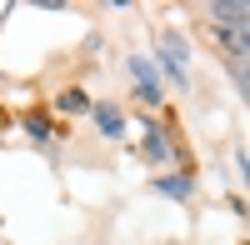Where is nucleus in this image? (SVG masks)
I'll return each mask as SVG.
<instances>
[{"label": "nucleus", "instance_id": "f257e3e1", "mask_svg": "<svg viewBox=\"0 0 250 245\" xmlns=\"http://www.w3.org/2000/svg\"><path fill=\"white\" fill-rule=\"evenodd\" d=\"M160 65H165V75L175 80H185V40L180 35H160Z\"/></svg>", "mask_w": 250, "mask_h": 245}, {"label": "nucleus", "instance_id": "7ed1b4c3", "mask_svg": "<svg viewBox=\"0 0 250 245\" xmlns=\"http://www.w3.org/2000/svg\"><path fill=\"white\" fill-rule=\"evenodd\" d=\"M130 75L140 80V95L155 105V100H160V85H155V75H150V60H140V55H135V60H130Z\"/></svg>", "mask_w": 250, "mask_h": 245}, {"label": "nucleus", "instance_id": "423d86ee", "mask_svg": "<svg viewBox=\"0 0 250 245\" xmlns=\"http://www.w3.org/2000/svg\"><path fill=\"white\" fill-rule=\"evenodd\" d=\"M90 100H85V90H65L60 95V110H85Z\"/></svg>", "mask_w": 250, "mask_h": 245}, {"label": "nucleus", "instance_id": "39448f33", "mask_svg": "<svg viewBox=\"0 0 250 245\" xmlns=\"http://www.w3.org/2000/svg\"><path fill=\"white\" fill-rule=\"evenodd\" d=\"M160 190H165V195H175V200H185V195H190V175H165V180H160Z\"/></svg>", "mask_w": 250, "mask_h": 245}, {"label": "nucleus", "instance_id": "20e7f679", "mask_svg": "<svg viewBox=\"0 0 250 245\" xmlns=\"http://www.w3.org/2000/svg\"><path fill=\"white\" fill-rule=\"evenodd\" d=\"M95 125L105 130L110 140H120V130H125V125H120V110H110V105H95Z\"/></svg>", "mask_w": 250, "mask_h": 245}, {"label": "nucleus", "instance_id": "f03ea898", "mask_svg": "<svg viewBox=\"0 0 250 245\" xmlns=\"http://www.w3.org/2000/svg\"><path fill=\"white\" fill-rule=\"evenodd\" d=\"M245 5H240V0H230V5H210V25L215 30H225V25H245Z\"/></svg>", "mask_w": 250, "mask_h": 245}, {"label": "nucleus", "instance_id": "0eeeda50", "mask_svg": "<svg viewBox=\"0 0 250 245\" xmlns=\"http://www.w3.org/2000/svg\"><path fill=\"white\" fill-rule=\"evenodd\" d=\"M145 155H150V160H165V135H160V130H150V140H145Z\"/></svg>", "mask_w": 250, "mask_h": 245}]
</instances>
